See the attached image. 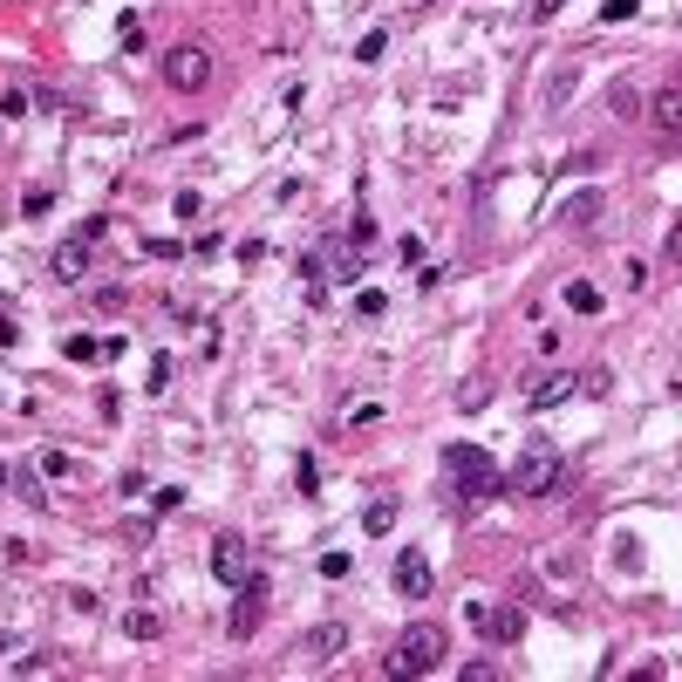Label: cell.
Instances as JSON below:
<instances>
[{"label":"cell","mask_w":682,"mask_h":682,"mask_svg":"<svg viewBox=\"0 0 682 682\" xmlns=\"http://www.w3.org/2000/svg\"><path fill=\"white\" fill-rule=\"evenodd\" d=\"M505 485H512L519 498H553L560 485H567V464H560V451H553V444H526V451L512 457Z\"/></svg>","instance_id":"6da1fadb"},{"label":"cell","mask_w":682,"mask_h":682,"mask_svg":"<svg viewBox=\"0 0 682 682\" xmlns=\"http://www.w3.org/2000/svg\"><path fill=\"white\" fill-rule=\"evenodd\" d=\"M444 628L437 621H410L403 635H396V655H389V676H430L437 662H444Z\"/></svg>","instance_id":"7a4b0ae2"},{"label":"cell","mask_w":682,"mask_h":682,"mask_svg":"<svg viewBox=\"0 0 682 682\" xmlns=\"http://www.w3.org/2000/svg\"><path fill=\"white\" fill-rule=\"evenodd\" d=\"M444 471L457 478V492L471 498V505H478V498H492L498 478H505V471H498V464L478 451V444H451V451H444Z\"/></svg>","instance_id":"3957f363"},{"label":"cell","mask_w":682,"mask_h":682,"mask_svg":"<svg viewBox=\"0 0 682 682\" xmlns=\"http://www.w3.org/2000/svg\"><path fill=\"white\" fill-rule=\"evenodd\" d=\"M212 76H219V62H212V48H198V41H185V48L164 55V82H171L178 96H198Z\"/></svg>","instance_id":"277c9868"},{"label":"cell","mask_w":682,"mask_h":682,"mask_svg":"<svg viewBox=\"0 0 682 682\" xmlns=\"http://www.w3.org/2000/svg\"><path fill=\"white\" fill-rule=\"evenodd\" d=\"M212 573H219L226 587H246V580H253V546H246L239 532H219V539H212Z\"/></svg>","instance_id":"5b68a950"},{"label":"cell","mask_w":682,"mask_h":682,"mask_svg":"<svg viewBox=\"0 0 682 682\" xmlns=\"http://www.w3.org/2000/svg\"><path fill=\"white\" fill-rule=\"evenodd\" d=\"M464 614H471V628H485L492 642H519V635H526V614H519V607H485V601H471Z\"/></svg>","instance_id":"8992f818"},{"label":"cell","mask_w":682,"mask_h":682,"mask_svg":"<svg viewBox=\"0 0 682 682\" xmlns=\"http://www.w3.org/2000/svg\"><path fill=\"white\" fill-rule=\"evenodd\" d=\"M396 594H403V601H423V594H430V553H423V546H403V553H396Z\"/></svg>","instance_id":"52a82bcc"},{"label":"cell","mask_w":682,"mask_h":682,"mask_svg":"<svg viewBox=\"0 0 682 682\" xmlns=\"http://www.w3.org/2000/svg\"><path fill=\"white\" fill-rule=\"evenodd\" d=\"M260 614H266V580L253 573V580L239 587V607H232V642H246V635L260 628Z\"/></svg>","instance_id":"ba28073f"},{"label":"cell","mask_w":682,"mask_h":682,"mask_svg":"<svg viewBox=\"0 0 682 682\" xmlns=\"http://www.w3.org/2000/svg\"><path fill=\"white\" fill-rule=\"evenodd\" d=\"M341 648H348V628H341V621H321V628L301 642V655H307V662H335Z\"/></svg>","instance_id":"9c48e42d"},{"label":"cell","mask_w":682,"mask_h":682,"mask_svg":"<svg viewBox=\"0 0 682 682\" xmlns=\"http://www.w3.org/2000/svg\"><path fill=\"white\" fill-rule=\"evenodd\" d=\"M567 396H573V376H539V382L526 389L532 410H553V403H567Z\"/></svg>","instance_id":"30bf717a"},{"label":"cell","mask_w":682,"mask_h":682,"mask_svg":"<svg viewBox=\"0 0 682 682\" xmlns=\"http://www.w3.org/2000/svg\"><path fill=\"white\" fill-rule=\"evenodd\" d=\"M82 273H89V239H76V246H62V253H55V280H69V287H76Z\"/></svg>","instance_id":"8fae6325"},{"label":"cell","mask_w":682,"mask_h":682,"mask_svg":"<svg viewBox=\"0 0 682 682\" xmlns=\"http://www.w3.org/2000/svg\"><path fill=\"white\" fill-rule=\"evenodd\" d=\"M655 130L662 137H682V89H662L655 96Z\"/></svg>","instance_id":"7c38bea8"},{"label":"cell","mask_w":682,"mask_h":682,"mask_svg":"<svg viewBox=\"0 0 682 682\" xmlns=\"http://www.w3.org/2000/svg\"><path fill=\"white\" fill-rule=\"evenodd\" d=\"M123 635H130V642H157V635H164V621H157L151 607H130V614H123Z\"/></svg>","instance_id":"4fadbf2b"},{"label":"cell","mask_w":682,"mask_h":682,"mask_svg":"<svg viewBox=\"0 0 682 682\" xmlns=\"http://www.w3.org/2000/svg\"><path fill=\"white\" fill-rule=\"evenodd\" d=\"M567 307H573V314H601V287L573 280V287H567Z\"/></svg>","instance_id":"5bb4252c"},{"label":"cell","mask_w":682,"mask_h":682,"mask_svg":"<svg viewBox=\"0 0 682 682\" xmlns=\"http://www.w3.org/2000/svg\"><path fill=\"white\" fill-rule=\"evenodd\" d=\"M62 355H69V362H96L103 341H96V335H69V341H62Z\"/></svg>","instance_id":"9a60e30c"},{"label":"cell","mask_w":682,"mask_h":682,"mask_svg":"<svg viewBox=\"0 0 682 682\" xmlns=\"http://www.w3.org/2000/svg\"><path fill=\"white\" fill-rule=\"evenodd\" d=\"M355 314L382 321V314H389V294H382V287H362V294H355Z\"/></svg>","instance_id":"2e32d148"},{"label":"cell","mask_w":682,"mask_h":682,"mask_svg":"<svg viewBox=\"0 0 682 682\" xmlns=\"http://www.w3.org/2000/svg\"><path fill=\"white\" fill-rule=\"evenodd\" d=\"M607 110H614V116H642V96H635L628 82H614V96H607Z\"/></svg>","instance_id":"e0dca14e"},{"label":"cell","mask_w":682,"mask_h":682,"mask_svg":"<svg viewBox=\"0 0 682 682\" xmlns=\"http://www.w3.org/2000/svg\"><path fill=\"white\" fill-rule=\"evenodd\" d=\"M382 48H389V28H369L362 48H355V62H382Z\"/></svg>","instance_id":"ac0fdd59"},{"label":"cell","mask_w":682,"mask_h":682,"mask_svg":"<svg viewBox=\"0 0 682 682\" xmlns=\"http://www.w3.org/2000/svg\"><path fill=\"white\" fill-rule=\"evenodd\" d=\"M362 526H369V532H389V526H396V512H389V505H382V498H376V505L362 512Z\"/></svg>","instance_id":"d6986e66"},{"label":"cell","mask_w":682,"mask_h":682,"mask_svg":"<svg viewBox=\"0 0 682 682\" xmlns=\"http://www.w3.org/2000/svg\"><path fill=\"white\" fill-rule=\"evenodd\" d=\"M594 212H601V198H573V205H567V226H587Z\"/></svg>","instance_id":"ffe728a7"},{"label":"cell","mask_w":682,"mask_h":682,"mask_svg":"<svg viewBox=\"0 0 682 682\" xmlns=\"http://www.w3.org/2000/svg\"><path fill=\"white\" fill-rule=\"evenodd\" d=\"M457 676H464V682H498V662H464Z\"/></svg>","instance_id":"44dd1931"},{"label":"cell","mask_w":682,"mask_h":682,"mask_svg":"<svg viewBox=\"0 0 682 682\" xmlns=\"http://www.w3.org/2000/svg\"><path fill=\"white\" fill-rule=\"evenodd\" d=\"M355 567V560H348V553H321V573H328V580H341V573Z\"/></svg>","instance_id":"7402d4cb"},{"label":"cell","mask_w":682,"mask_h":682,"mask_svg":"<svg viewBox=\"0 0 682 682\" xmlns=\"http://www.w3.org/2000/svg\"><path fill=\"white\" fill-rule=\"evenodd\" d=\"M628 14H635V0H607L601 7V21H628Z\"/></svg>","instance_id":"603a6c76"},{"label":"cell","mask_w":682,"mask_h":682,"mask_svg":"<svg viewBox=\"0 0 682 682\" xmlns=\"http://www.w3.org/2000/svg\"><path fill=\"white\" fill-rule=\"evenodd\" d=\"M669 266H682V219L669 226Z\"/></svg>","instance_id":"cb8c5ba5"},{"label":"cell","mask_w":682,"mask_h":682,"mask_svg":"<svg viewBox=\"0 0 682 682\" xmlns=\"http://www.w3.org/2000/svg\"><path fill=\"white\" fill-rule=\"evenodd\" d=\"M14 335H21V328H14V314H0V348H7Z\"/></svg>","instance_id":"d4e9b609"},{"label":"cell","mask_w":682,"mask_h":682,"mask_svg":"<svg viewBox=\"0 0 682 682\" xmlns=\"http://www.w3.org/2000/svg\"><path fill=\"white\" fill-rule=\"evenodd\" d=\"M560 7H567V0H539V7H532V14H539V21H546V14H560Z\"/></svg>","instance_id":"484cf974"},{"label":"cell","mask_w":682,"mask_h":682,"mask_svg":"<svg viewBox=\"0 0 682 682\" xmlns=\"http://www.w3.org/2000/svg\"><path fill=\"white\" fill-rule=\"evenodd\" d=\"M7 485H14V464H0V492H7Z\"/></svg>","instance_id":"4316f807"}]
</instances>
